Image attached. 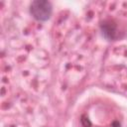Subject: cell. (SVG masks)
I'll return each mask as SVG.
<instances>
[{
    "label": "cell",
    "instance_id": "6da1fadb",
    "mask_svg": "<svg viewBox=\"0 0 127 127\" xmlns=\"http://www.w3.org/2000/svg\"><path fill=\"white\" fill-rule=\"evenodd\" d=\"M53 12L52 4L49 1L37 0L32 2L30 6V13L38 21H47L50 19Z\"/></svg>",
    "mask_w": 127,
    "mask_h": 127
}]
</instances>
